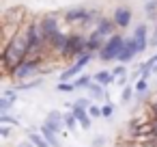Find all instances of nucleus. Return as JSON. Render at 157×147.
<instances>
[{"label":"nucleus","mask_w":157,"mask_h":147,"mask_svg":"<svg viewBox=\"0 0 157 147\" xmlns=\"http://www.w3.org/2000/svg\"><path fill=\"white\" fill-rule=\"evenodd\" d=\"M28 56H30V46H28L26 31L22 28L20 33H15V35L5 43V50H2V65H5V71L11 74V71H13L20 63H24Z\"/></svg>","instance_id":"1"},{"label":"nucleus","mask_w":157,"mask_h":147,"mask_svg":"<svg viewBox=\"0 0 157 147\" xmlns=\"http://www.w3.org/2000/svg\"><path fill=\"white\" fill-rule=\"evenodd\" d=\"M125 37L123 35H118V33H114L112 37H108L105 39V43H103V48L97 52V56L101 59V63H110V61H118V54H121V50L125 48Z\"/></svg>","instance_id":"2"},{"label":"nucleus","mask_w":157,"mask_h":147,"mask_svg":"<svg viewBox=\"0 0 157 147\" xmlns=\"http://www.w3.org/2000/svg\"><path fill=\"white\" fill-rule=\"evenodd\" d=\"M39 65H41V56L39 54H35V56H28L24 63H20L9 76L13 78V80H26V78H30V76H35L37 71H39Z\"/></svg>","instance_id":"3"},{"label":"nucleus","mask_w":157,"mask_h":147,"mask_svg":"<svg viewBox=\"0 0 157 147\" xmlns=\"http://www.w3.org/2000/svg\"><path fill=\"white\" fill-rule=\"evenodd\" d=\"M86 46H88V37H84V35H69V43H67L63 56H67V59H80L82 54L88 52Z\"/></svg>","instance_id":"4"},{"label":"nucleus","mask_w":157,"mask_h":147,"mask_svg":"<svg viewBox=\"0 0 157 147\" xmlns=\"http://www.w3.org/2000/svg\"><path fill=\"white\" fill-rule=\"evenodd\" d=\"M63 15H65V20H67L69 24H88L90 20L99 18L97 11H90V9H86V7H73V9H67Z\"/></svg>","instance_id":"5"},{"label":"nucleus","mask_w":157,"mask_h":147,"mask_svg":"<svg viewBox=\"0 0 157 147\" xmlns=\"http://www.w3.org/2000/svg\"><path fill=\"white\" fill-rule=\"evenodd\" d=\"M93 54H95V52H86V54H82V56L71 65V67H67V69L60 74V82H67V80H71L73 76H78V74H80V71H82V69L93 61Z\"/></svg>","instance_id":"6"},{"label":"nucleus","mask_w":157,"mask_h":147,"mask_svg":"<svg viewBox=\"0 0 157 147\" xmlns=\"http://www.w3.org/2000/svg\"><path fill=\"white\" fill-rule=\"evenodd\" d=\"M140 52H138V43H136V39L133 37H129L127 41H125V48L121 50V54H118V63H129V61H133V56H138Z\"/></svg>","instance_id":"7"},{"label":"nucleus","mask_w":157,"mask_h":147,"mask_svg":"<svg viewBox=\"0 0 157 147\" xmlns=\"http://www.w3.org/2000/svg\"><path fill=\"white\" fill-rule=\"evenodd\" d=\"M112 20H114V24H116L118 28H127V26L131 24V9H129V7H116Z\"/></svg>","instance_id":"8"},{"label":"nucleus","mask_w":157,"mask_h":147,"mask_svg":"<svg viewBox=\"0 0 157 147\" xmlns=\"http://www.w3.org/2000/svg\"><path fill=\"white\" fill-rule=\"evenodd\" d=\"M133 39H136V43H138V52L142 54L148 46H151V41H148V28H146V24H140L136 31H133V35H131Z\"/></svg>","instance_id":"9"},{"label":"nucleus","mask_w":157,"mask_h":147,"mask_svg":"<svg viewBox=\"0 0 157 147\" xmlns=\"http://www.w3.org/2000/svg\"><path fill=\"white\" fill-rule=\"evenodd\" d=\"M41 28H43V33H45L48 41H52V37H54L56 33H60L58 22H56V18H54V15H43V20H41Z\"/></svg>","instance_id":"10"},{"label":"nucleus","mask_w":157,"mask_h":147,"mask_svg":"<svg viewBox=\"0 0 157 147\" xmlns=\"http://www.w3.org/2000/svg\"><path fill=\"white\" fill-rule=\"evenodd\" d=\"M56 132H58V130H56V128H54L48 119H45V121H43V125H41V136H43V138H45L52 147H60V141H58Z\"/></svg>","instance_id":"11"},{"label":"nucleus","mask_w":157,"mask_h":147,"mask_svg":"<svg viewBox=\"0 0 157 147\" xmlns=\"http://www.w3.org/2000/svg\"><path fill=\"white\" fill-rule=\"evenodd\" d=\"M114 28H118V26L114 24V20H108V18H99V20H97V24H95V31H97V33H101L105 39L114 35Z\"/></svg>","instance_id":"12"},{"label":"nucleus","mask_w":157,"mask_h":147,"mask_svg":"<svg viewBox=\"0 0 157 147\" xmlns=\"http://www.w3.org/2000/svg\"><path fill=\"white\" fill-rule=\"evenodd\" d=\"M103 43H105V37L93 28V31H90V35H88V46H86V48H88V52H99V50L103 48Z\"/></svg>","instance_id":"13"},{"label":"nucleus","mask_w":157,"mask_h":147,"mask_svg":"<svg viewBox=\"0 0 157 147\" xmlns=\"http://www.w3.org/2000/svg\"><path fill=\"white\" fill-rule=\"evenodd\" d=\"M67 43H69V35H65V33H56V35L52 37V41H50V48H52L54 52L63 54L65 48H67Z\"/></svg>","instance_id":"14"},{"label":"nucleus","mask_w":157,"mask_h":147,"mask_svg":"<svg viewBox=\"0 0 157 147\" xmlns=\"http://www.w3.org/2000/svg\"><path fill=\"white\" fill-rule=\"evenodd\" d=\"M73 115L78 117V121H80V125L84 128V130H88L90 128V115H88V108H84V106H80V104H73Z\"/></svg>","instance_id":"15"},{"label":"nucleus","mask_w":157,"mask_h":147,"mask_svg":"<svg viewBox=\"0 0 157 147\" xmlns=\"http://www.w3.org/2000/svg\"><path fill=\"white\" fill-rule=\"evenodd\" d=\"M93 78H95V82H99V84H103V87H108V84L116 82V80H114V74H112V71H108V69H101V71H97Z\"/></svg>","instance_id":"16"},{"label":"nucleus","mask_w":157,"mask_h":147,"mask_svg":"<svg viewBox=\"0 0 157 147\" xmlns=\"http://www.w3.org/2000/svg\"><path fill=\"white\" fill-rule=\"evenodd\" d=\"M48 121H50V123H52V125H54L58 132H60L63 128H67V123H65V117H63L58 110H52V112L48 115Z\"/></svg>","instance_id":"17"},{"label":"nucleus","mask_w":157,"mask_h":147,"mask_svg":"<svg viewBox=\"0 0 157 147\" xmlns=\"http://www.w3.org/2000/svg\"><path fill=\"white\" fill-rule=\"evenodd\" d=\"M28 138L35 143V147H52V145H50L41 134H35V130H30V132H28Z\"/></svg>","instance_id":"18"},{"label":"nucleus","mask_w":157,"mask_h":147,"mask_svg":"<svg viewBox=\"0 0 157 147\" xmlns=\"http://www.w3.org/2000/svg\"><path fill=\"white\" fill-rule=\"evenodd\" d=\"M103 89H105L103 84H99V82H95V80H93V82H90V87H88L86 91H90V95H95V97H101V95H105V93H103Z\"/></svg>","instance_id":"19"},{"label":"nucleus","mask_w":157,"mask_h":147,"mask_svg":"<svg viewBox=\"0 0 157 147\" xmlns=\"http://www.w3.org/2000/svg\"><path fill=\"white\" fill-rule=\"evenodd\" d=\"M146 15L157 20V0H146Z\"/></svg>","instance_id":"20"},{"label":"nucleus","mask_w":157,"mask_h":147,"mask_svg":"<svg viewBox=\"0 0 157 147\" xmlns=\"http://www.w3.org/2000/svg\"><path fill=\"white\" fill-rule=\"evenodd\" d=\"M41 84H43V80L37 78V80H33V82H20L15 89H17V91H24V89H33V87H41Z\"/></svg>","instance_id":"21"},{"label":"nucleus","mask_w":157,"mask_h":147,"mask_svg":"<svg viewBox=\"0 0 157 147\" xmlns=\"http://www.w3.org/2000/svg\"><path fill=\"white\" fill-rule=\"evenodd\" d=\"M93 80H95L93 76H80V78L75 80V87H78V89H82V87H86V89H88Z\"/></svg>","instance_id":"22"},{"label":"nucleus","mask_w":157,"mask_h":147,"mask_svg":"<svg viewBox=\"0 0 157 147\" xmlns=\"http://www.w3.org/2000/svg\"><path fill=\"white\" fill-rule=\"evenodd\" d=\"M0 123H7V125H20V121L15 117H11L9 112H2L0 115Z\"/></svg>","instance_id":"23"},{"label":"nucleus","mask_w":157,"mask_h":147,"mask_svg":"<svg viewBox=\"0 0 157 147\" xmlns=\"http://www.w3.org/2000/svg\"><path fill=\"white\" fill-rule=\"evenodd\" d=\"M133 93H136V87H123V93H121V100H123V102H129Z\"/></svg>","instance_id":"24"},{"label":"nucleus","mask_w":157,"mask_h":147,"mask_svg":"<svg viewBox=\"0 0 157 147\" xmlns=\"http://www.w3.org/2000/svg\"><path fill=\"white\" fill-rule=\"evenodd\" d=\"M65 123H67V128H69V130H71V128H73V125H75V123H80V121H78V117H75V115H73V110H71V112H67V115H65Z\"/></svg>","instance_id":"25"},{"label":"nucleus","mask_w":157,"mask_h":147,"mask_svg":"<svg viewBox=\"0 0 157 147\" xmlns=\"http://www.w3.org/2000/svg\"><path fill=\"white\" fill-rule=\"evenodd\" d=\"M73 89H78L75 82H60V84H58V91H65V93H69V91H73Z\"/></svg>","instance_id":"26"},{"label":"nucleus","mask_w":157,"mask_h":147,"mask_svg":"<svg viewBox=\"0 0 157 147\" xmlns=\"http://www.w3.org/2000/svg\"><path fill=\"white\" fill-rule=\"evenodd\" d=\"M133 87H136V93H144L146 91V78H140Z\"/></svg>","instance_id":"27"},{"label":"nucleus","mask_w":157,"mask_h":147,"mask_svg":"<svg viewBox=\"0 0 157 147\" xmlns=\"http://www.w3.org/2000/svg\"><path fill=\"white\" fill-rule=\"evenodd\" d=\"M88 115H90V117H103V115H101V106L90 104V106H88Z\"/></svg>","instance_id":"28"},{"label":"nucleus","mask_w":157,"mask_h":147,"mask_svg":"<svg viewBox=\"0 0 157 147\" xmlns=\"http://www.w3.org/2000/svg\"><path fill=\"white\" fill-rule=\"evenodd\" d=\"M112 112H114V106H112V104H103V106H101V115H103L105 119L112 117Z\"/></svg>","instance_id":"29"},{"label":"nucleus","mask_w":157,"mask_h":147,"mask_svg":"<svg viewBox=\"0 0 157 147\" xmlns=\"http://www.w3.org/2000/svg\"><path fill=\"white\" fill-rule=\"evenodd\" d=\"M112 74H114V78H118V76H123V74H127V69H125V65L121 63L118 67H114V69H112Z\"/></svg>","instance_id":"30"},{"label":"nucleus","mask_w":157,"mask_h":147,"mask_svg":"<svg viewBox=\"0 0 157 147\" xmlns=\"http://www.w3.org/2000/svg\"><path fill=\"white\" fill-rule=\"evenodd\" d=\"M116 84H118V87H127V74H123V76H118V80H116Z\"/></svg>","instance_id":"31"},{"label":"nucleus","mask_w":157,"mask_h":147,"mask_svg":"<svg viewBox=\"0 0 157 147\" xmlns=\"http://www.w3.org/2000/svg\"><path fill=\"white\" fill-rule=\"evenodd\" d=\"M9 134H11V130H9V125L5 123L2 128H0V136H9Z\"/></svg>","instance_id":"32"},{"label":"nucleus","mask_w":157,"mask_h":147,"mask_svg":"<svg viewBox=\"0 0 157 147\" xmlns=\"http://www.w3.org/2000/svg\"><path fill=\"white\" fill-rule=\"evenodd\" d=\"M75 104H80V106H84V108H88V106H90V102H88V100H84V97H82V100H78Z\"/></svg>","instance_id":"33"},{"label":"nucleus","mask_w":157,"mask_h":147,"mask_svg":"<svg viewBox=\"0 0 157 147\" xmlns=\"http://www.w3.org/2000/svg\"><path fill=\"white\" fill-rule=\"evenodd\" d=\"M101 145H103V138H101V136H97V138L93 141V147H101Z\"/></svg>","instance_id":"34"},{"label":"nucleus","mask_w":157,"mask_h":147,"mask_svg":"<svg viewBox=\"0 0 157 147\" xmlns=\"http://www.w3.org/2000/svg\"><path fill=\"white\" fill-rule=\"evenodd\" d=\"M151 123H153V136H155V138H157V119H153V121H151Z\"/></svg>","instance_id":"35"},{"label":"nucleus","mask_w":157,"mask_h":147,"mask_svg":"<svg viewBox=\"0 0 157 147\" xmlns=\"http://www.w3.org/2000/svg\"><path fill=\"white\" fill-rule=\"evenodd\" d=\"M151 112H153V119H157V102L151 106Z\"/></svg>","instance_id":"36"},{"label":"nucleus","mask_w":157,"mask_h":147,"mask_svg":"<svg viewBox=\"0 0 157 147\" xmlns=\"http://www.w3.org/2000/svg\"><path fill=\"white\" fill-rule=\"evenodd\" d=\"M17 147H35V143H33V141H30V143H20Z\"/></svg>","instance_id":"37"},{"label":"nucleus","mask_w":157,"mask_h":147,"mask_svg":"<svg viewBox=\"0 0 157 147\" xmlns=\"http://www.w3.org/2000/svg\"><path fill=\"white\" fill-rule=\"evenodd\" d=\"M155 141H157V138H155Z\"/></svg>","instance_id":"38"},{"label":"nucleus","mask_w":157,"mask_h":147,"mask_svg":"<svg viewBox=\"0 0 157 147\" xmlns=\"http://www.w3.org/2000/svg\"><path fill=\"white\" fill-rule=\"evenodd\" d=\"M155 31H157V28H155Z\"/></svg>","instance_id":"39"}]
</instances>
